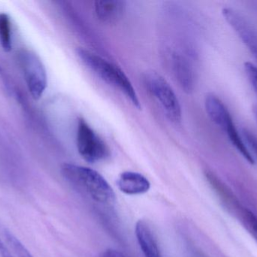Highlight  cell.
Returning <instances> with one entry per match:
<instances>
[{
  "label": "cell",
  "mask_w": 257,
  "mask_h": 257,
  "mask_svg": "<svg viewBox=\"0 0 257 257\" xmlns=\"http://www.w3.org/2000/svg\"><path fill=\"white\" fill-rule=\"evenodd\" d=\"M171 66L173 74L185 92H191L194 88V76L190 63L181 54H172L171 57Z\"/></svg>",
  "instance_id": "cell-10"
},
{
  "label": "cell",
  "mask_w": 257,
  "mask_h": 257,
  "mask_svg": "<svg viewBox=\"0 0 257 257\" xmlns=\"http://www.w3.org/2000/svg\"><path fill=\"white\" fill-rule=\"evenodd\" d=\"M244 67L249 81L257 95V66L251 62H245Z\"/></svg>",
  "instance_id": "cell-15"
},
{
  "label": "cell",
  "mask_w": 257,
  "mask_h": 257,
  "mask_svg": "<svg viewBox=\"0 0 257 257\" xmlns=\"http://www.w3.org/2000/svg\"><path fill=\"white\" fill-rule=\"evenodd\" d=\"M2 72H3V70H2V68L0 67V74H1Z\"/></svg>",
  "instance_id": "cell-20"
},
{
  "label": "cell",
  "mask_w": 257,
  "mask_h": 257,
  "mask_svg": "<svg viewBox=\"0 0 257 257\" xmlns=\"http://www.w3.org/2000/svg\"><path fill=\"white\" fill-rule=\"evenodd\" d=\"M18 61L22 69L29 92L33 99L42 98L48 85L46 69L40 57L29 50H22L18 54Z\"/></svg>",
  "instance_id": "cell-5"
},
{
  "label": "cell",
  "mask_w": 257,
  "mask_h": 257,
  "mask_svg": "<svg viewBox=\"0 0 257 257\" xmlns=\"http://www.w3.org/2000/svg\"><path fill=\"white\" fill-rule=\"evenodd\" d=\"M149 93L161 106L166 116L174 122L181 120V107L173 89L168 81L156 72H148L144 77Z\"/></svg>",
  "instance_id": "cell-3"
},
{
  "label": "cell",
  "mask_w": 257,
  "mask_h": 257,
  "mask_svg": "<svg viewBox=\"0 0 257 257\" xmlns=\"http://www.w3.org/2000/svg\"><path fill=\"white\" fill-rule=\"evenodd\" d=\"M0 257H13L6 244L1 239H0Z\"/></svg>",
  "instance_id": "cell-18"
},
{
  "label": "cell",
  "mask_w": 257,
  "mask_h": 257,
  "mask_svg": "<svg viewBox=\"0 0 257 257\" xmlns=\"http://www.w3.org/2000/svg\"><path fill=\"white\" fill-rule=\"evenodd\" d=\"M241 214H242L243 220L244 223L247 225V229L250 231L255 239L257 241V217L250 210H241Z\"/></svg>",
  "instance_id": "cell-14"
},
{
  "label": "cell",
  "mask_w": 257,
  "mask_h": 257,
  "mask_svg": "<svg viewBox=\"0 0 257 257\" xmlns=\"http://www.w3.org/2000/svg\"><path fill=\"white\" fill-rule=\"evenodd\" d=\"M0 44L6 52L12 50V24L10 17L4 12L0 13Z\"/></svg>",
  "instance_id": "cell-12"
},
{
  "label": "cell",
  "mask_w": 257,
  "mask_h": 257,
  "mask_svg": "<svg viewBox=\"0 0 257 257\" xmlns=\"http://www.w3.org/2000/svg\"><path fill=\"white\" fill-rule=\"evenodd\" d=\"M77 55L88 69L105 82L119 89L134 107L140 110L141 103L133 84L118 66L82 48L77 49Z\"/></svg>",
  "instance_id": "cell-2"
},
{
  "label": "cell",
  "mask_w": 257,
  "mask_h": 257,
  "mask_svg": "<svg viewBox=\"0 0 257 257\" xmlns=\"http://www.w3.org/2000/svg\"><path fill=\"white\" fill-rule=\"evenodd\" d=\"M136 236L145 257H162L157 238L147 222L136 223Z\"/></svg>",
  "instance_id": "cell-9"
},
{
  "label": "cell",
  "mask_w": 257,
  "mask_h": 257,
  "mask_svg": "<svg viewBox=\"0 0 257 257\" xmlns=\"http://www.w3.org/2000/svg\"><path fill=\"white\" fill-rule=\"evenodd\" d=\"M102 257H126L121 252L114 249H108L102 253Z\"/></svg>",
  "instance_id": "cell-17"
},
{
  "label": "cell",
  "mask_w": 257,
  "mask_h": 257,
  "mask_svg": "<svg viewBox=\"0 0 257 257\" xmlns=\"http://www.w3.org/2000/svg\"><path fill=\"white\" fill-rule=\"evenodd\" d=\"M63 178L98 203H113L115 194L106 180L96 170L84 166L66 163L61 167Z\"/></svg>",
  "instance_id": "cell-1"
},
{
  "label": "cell",
  "mask_w": 257,
  "mask_h": 257,
  "mask_svg": "<svg viewBox=\"0 0 257 257\" xmlns=\"http://www.w3.org/2000/svg\"><path fill=\"white\" fill-rule=\"evenodd\" d=\"M126 12V3L120 0L95 2V13L99 21L112 24L122 19Z\"/></svg>",
  "instance_id": "cell-7"
},
{
  "label": "cell",
  "mask_w": 257,
  "mask_h": 257,
  "mask_svg": "<svg viewBox=\"0 0 257 257\" xmlns=\"http://www.w3.org/2000/svg\"><path fill=\"white\" fill-rule=\"evenodd\" d=\"M76 144L80 155L87 162L94 164L109 157L108 145L81 118L77 126Z\"/></svg>",
  "instance_id": "cell-4"
},
{
  "label": "cell",
  "mask_w": 257,
  "mask_h": 257,
  "mask_svg": "<svg viewBox=\"0 0 257 257\" xmlns=\"http://www.w3.org/2000/svg\"><path fill=\"white\" fill-rule=\"evenodd\" d=\"M5 238L8 245L17 257H33L27 247L11 232L5 231Z\"/></svg>",
  "instance_id": "cell-13"
},
{
  "label": "cell",
  "mask_w": 257,
  "mask_h": 257,
  "mask_svg": "<svg viewBox=\"0 0 257 257\" xmlns=\"http://www.w3.org/2000/svg\"><path fill=\"white\" fill-rule=\"evenodd\" d=\"M205 178L209 183L213 190L218 195L223 203H226L229 208L240 210V204L229 187L211 170H206L205 173Z\"/></svg>",
  "instance_id": "cell-11"
},
{
  "label": "cell",
  "mask_w": 257,
  "mask_h": 257,
  "mask_svg": "<svg viewBox=\"0 0 257 257\" xmlns=\"http://www.w3.org/2000/svg\"><path fill=\"white\" fill-rule=\"evenodd\" d=\"M223 16L229 25L233 29L243 43L257 60V30L253 24L241 13L232 9L224 8Z\"/></svg>",
  "instance_id": "cell-6"
},
{
  "label": "cell",
  "mask_w": 257,
  "mask_h": 257,
  "mask_svg": "<svg viewBox=\"0 0 257 257\" xmlns=\"http://www.w3.org/2000/svg\"><path fill=\"white\" fill-rule=\"evenodd\" d=\"M253 115H254L255 118H256L257 122V106H254V107H253Z\"/></svg>",
  "instance_id": "cell-19"
},
{
  "label": "cell",
  "mask_w": 257,
  "mask_h": 257,
  "mask_svg": "<svg viewBox=\"0 0 257 257\" xmlns=\"http://www.w3.org/2000/svg\"><path fill=\"white\" fill-rule=\"evenodd\" d=\"M117 185L122 193L130 196L142 195L151 188L149 181L137 172H125L119 176Z\"/></svg>",
  "instance_id": "cell-8"
},
{
  "label": "cell",
  "mask_w": 257,
  "mask_h": 257,
  "mask_svg": "<svg viewBox=\"0 0 257 257\" xmlns=\"http://www.w3.org/2000/svg\"><path fill=\"white\" fill-rule=\"evenodd\" d=\"M242 134L247 146L253 150V153L257 156V137L246 128L243 129Z\"/></svg>",
  "instance_id": "cell-16"
}]
</instances>
